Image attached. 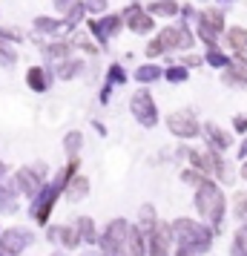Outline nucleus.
Wrapping results in <instances>:
<instances>
[{"mask_svg":"<svg viewBox=\"0 0 247 256\" xmlns=\"http://www.w3.org/2000/svg\"><path fill=\"white\" fill-rule=\"evenodd\" d=\"M196 208L204 219L210 222L213 228L219 230V224L224 219V208H227V198H224L222 187L216 178H204L199 187H196Z\"/></svg>","mask_w":247,"mask_h":256,"instance_id":"obj_1","label":"nucleus"},{"mask_svg":"<svg viewBox=\"0 0 247 256\" xmlns=\"http://www.w3.org/2000/svg\"><path fill=\"white\" fill-rule=\"evenodd\" d=\"M176 233H178V256H199L210 248V230L201 228L196 222L190 219H181L176 224Z\"/></svg>","mask_w":247,"mask_h":256,"instance_id":"obj_2","label":"nucleus"},{"mask_svg":"<svg viewBox=\"0 0 247 256\" xmlns=\"http://www.w3.org/2000/svg\"><path fill=\"white\" fill-rule=\"evenodd\" d=\"M190 46H193V35H190L187 26L181 24V26H167L164 32L150 44L147 52L158 55V52H167V49H190Z\"/></svg>","mask_w":247,"mask_h":256,"instance_id":"obj_3","label":"nucleus"},{"mask_svg":"<svg viewBox=\"0 0 247 256\" xmlns=\"http://www.w3.org/2000/svg\"><path fill=\"white\" fill-rule=\"evenodd\" d=\"M227 32L224 26V9H204L199 14V38L207 46H216V40Z\"/></svg>","mask_w":247,"mask_h":256,"instance_id":"obj_4","label":"nucleus"},{"mask_svg":"<svg viewBox=\"0 0 247 256\" xmlns=\"http://www.w3.org/2000/svg\"><path fill=\"white\" fill-rule=\"evenodd\" d=\"M167 127H170V132H173V136H178V138H196V136L201 132L199 118L193 116L190 110L173 112V116L167 118Z\"/></svg>","mask_w":247,"mask_h":256,"instance_id":"obj_5","label":"nucleus"},{"mask_svg":"<svg viewBox=\"0 0 247 256\" xmlns=\"http://www.w3.org/2000/svg\"><path fill=\"white\" fill-rule=\"evenodd\" d=\"M132 112H135V118L141 121L144 127H153L155 118H158V112H155V104H153V98H150V92H138L135 98H132Z\"/></svg>","mask_w":247,"mask_h":256,"instance_id":"obj_6","label":"nucleus"},{"mask_svg":"<svg viewBox=\"0 0 247 256\" xmlns=\"http://www.w3.org/2000/svg\"><path fill=\"white\" fill-rule=\"evenodd\" d=\"M201 132H204V138H207V150L224 152L230 144H233L230 132H227V130H222L219 124H204V127H201Z\"/></svg>","mask_w":247,"mask_h":256,"instance_id":"obj_7","label":"nucleus"},{"mask_svg":"<svg viewBox=\"0 0 247 256\" xmlns=\"http://www.w3.org/2000/svg\"><path fill=\"white\" fill-rule=\"evenodd\" d=\"M224 40H227V46H230V52H242V49H247V29L245 26H230L227 32H224Z\"/></svg>","mask_w":247,"mask_h":256,"instance_id":"obj_8","label":"nucleus"},{"mask_svg":"<svg viewBox=\"0 0 247 256\" xmlns=\"http://www.w3.org/2000/svg\"><path fill=\"white\" fill-rule=\"evenodd\" d=\"M224 84H230V86H247V66L230 64V66L224 70Z\"/></svg>","mask_w":247,"mask_h":256,"instance_id":"obj_9","label":"nucleus"},{"mask_svg":"<svg viewBox=\"0 0 247 256\" xmlns=\"http://www.w3.org/2000/svg\"><path fill=\"white\" fill-rule=\"evenodd\" d=\"M204 64H210L216 70H227L233 64V55H224L219 46H207V55H204Z\"/></svg>","mask_w":247,"mask_h":256,"instance_id":"obj_10","label":"nucleus"},{"mask_svg":"<svg viewBox=\"0 0 247 256\" xmlns=\"http://www.w3.org/2000/svg\"><path fill=\"white\" fill-rule=\"evenodd\" d=\"M150 12L153 14H164V18H173V14L181 12V6H178L176 0H155L153 6H150Z\"/></svg>","mask_w":247,"mask_h":256,"instance_id":"obj_11","label":"nucleus"},{"mask_svg":"<svg viewBox=\"0 0 247 256\" xmlns=\"http://www.w3.org/2000/svg\"><path fill=\"white\" fill-rule=\"evenodd\" d=\"M130 26L135 32H150V29H153V18L144 14L141 9H135V12H130Z\"/></svg>","mask_w":247,"mask_h":256,"instance_id":"obj_12","label":"nucleus"},{"mask_svg":"<svg viewBox=\"0 0 247 256\" xmlns=\"http://www.w3.org/2000/svg\"><path fill=\"white\" fill-rule=\"evenodd\" d=\"M153 256H167V244H170V230L167 228H158L153 236Z\"/></svg>","mask_w":247,"mask_h":256,"instance_id":"obj_13","label":"nucleus"},{"mask_svg":"<svg viewBox=\"0 0 247 256\" xmlns=\"http://www.w3.org/2000/svg\"><path fill=\"white\" fill-rule=\"evenodd\" d=\"M233 216L247 224V190H239L233 196Z\"/></svg>","mask_w":247,"mask_h":256,"instance_id":"obj_14","label":"nucleus"},{"mask_svg":"<svg viewBox=\"0 0 247 256\" xmlns=\"http://www.w3.org/2000/svg\"><path fill=\"white\" fill-rule=\"evenodd\" d=\"M233 256H247V224H242L236 230V242H233Z\"/></svg>","mask_w":247,"mask_h":256,"instance_id":"obj_15","label":"nucleus"},{"mask_svg":"<svg viewBox=\"0 0 247 256\" xmlns=\"http://www.w3.org/2000/svg\"><path fill=\"white\" fill-rule=\"evenodd\" d=\"M135 78L138 81H155V78H161V70L158 66H141V70L135 72Z\"/></svg>","mask_w":247,"mask_h":256,"instance_id":"obj_16","label":"nucleus"},{"mask_svg":"<svg viewBox=\"0 0 247 256\" xmlns=\"http://www.w3.org/2000/svg\"><path fill=\"white\" fill-rule=\"evenodd\" d=\"M167 81H173V84L187 81V66H170L167 70Z\"/></svg>","mask_w":247,"mask_h":256,"instance_id":"obj_17","label":"nucleus"},{"mask_svg":"<svg viewBox=\"0 0 247 256\" xmlns=\"http://www.w3.org/2000/svg\"><path fill=\"white\" fill-rule=\"evenodd\" d=\"M233 130L239 132V136H247V116H245V112L233 116Z\"/></svg>","mask_w":247,"mask_h":256,"instance_id":"obj_18","label":"nucleus"},{"mask_svg":"<svg viewBox=\"0 0 247 256\" xmlns=\"http://www.w3.org/2000/svg\"><path fill=\"white\" fill-rule=\"evenodd\" d=\"M29 78H32V86H35V90L46 86V75H43L40 70H32V72H29Z\"/></svg>","mask_w":247,"mask_h":256,"instance_id":"obj_19","label":"nucleus"},{"mask_svg":"<svg viewBox=\"0 0 247 256\" xmlns=\"http://www.w3.org/2000/svg\"><path fill=\"white\" fill-rule=\"evenodd\" d=\"M83 190H86V182H75V184H72V198H78V196H83Z\"/></svg>","mask_w":247,"mask_h":256,"instance_id":"obj_20","label":"nucleus"},{"mask_svg":"<svg viewBox=\"0 0 247 256\" xmlns=\"http://www.w3.org/2000/svg\"><path fill=\"white\" fill-rule=\"evenodd\" d=\"M239 162H247V138L239 141Z\"/></svg>","mask_w":247,"mask_h":256,"instance_id":"obj_21","label":"nucleus"},{"mask_svg":"<svg viewBox=\"0 0 247 256\" xmlns=\"http://www.w3.org/2000/svg\"><path fill=\"white\" fill-rule=\"evenodd\" d=\"M12 52H9V49H3V46H0V64H6V66H9V64H12Z\"/></svg>","mask_w":247,"mask_h":256,"instance_id":"obj_22","label":"nucleus"},{"mask_svg":"<svg viewBox=\"0 0 247 256\" xmlns=\"http://www.w3.org/2000/svg\"><path fill=\"white\" fill-rule=\"evenodd\" d=\"M233 64H242V66H247V49L236 52V55H233Z\"/></svg>","mask_w":247,"mask_h":256,"instance_id":"obj_23","label":"nucleus"},{"mask_svg":"<svg viewBox=\"0 0 247 256\" xmlns=\"http://www.w3.org/2000/svg\"><path fill=\"white\" fill-rule=\"evenodd\" d=\"M184 64H187V66H196V64H201V58H196V55H187V58H184Z\"/></svg>","mask_w":247,"mask_h":256,"instance_id":"obj_24","label":"nucleus"},{"mask_svg":"<svg viewBox=\"0 0 247 256\" xmlns=\"http://www.w3.org/2000/svg\"><path fill=\"white\" fill-rule=\"evenodd\" d=\"M242 178L247 182V162H242Z\"/></svg>","mask_w":247,"mask_h":256,"instance_id":"obj_25","label":"nucleus"},{"mask_svg":"<svg viewBox=\"0 0 247 256\" xmlns=\"http://www.w3.org/2000/svg\"><path fill=\"white\" fill-rule=\"evenodd\" d=\"M219 3H224V6H227V3H236V0H219Z\"/></svg>","mask_w":247,"mask_h":256,"instance_id":"obj_26","label":"nucleus"}]
</instances>
